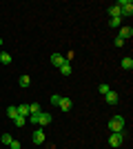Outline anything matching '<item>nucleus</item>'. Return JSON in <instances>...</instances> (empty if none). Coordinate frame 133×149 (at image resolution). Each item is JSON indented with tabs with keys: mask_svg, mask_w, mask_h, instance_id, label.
I'll list each match as a JSON object with an SVG mask.
<instances>
[{
	"mask_svg": "<svg viewBox=\"0 0 133 149\" xmlns=\"http://www.w3.org/2000/svg\"><path fill=\"white\" fill-rule=\"evenodd\" d=\"M0 140H2V145H11V140H13V138H11V136H9V134H7V131H5Z\"/></svg>",
	"mask_w": 133,
	"mask_h": 149,
	"instance_id": "obj_20",
	"label": "nucleus"
},
{
	"mask_svg": "<svg viewBox=\"0 0 133 149\" xmlns=\"http://www.w3.org/2000/svg\"><path fill=\"white\" fill-rule=\"evenodd\" d=\"M120 25H122V18H111V27H113V29H118Z\"/></svg>",
	"mask_w": 133,
	"mask_h": 149,
	"instance_id": "obj_21",
	"label": "nucleus"
},
{
	"mask_svg": "<svg viewBox=\"0 0 133 149\" xmlns=\"http://www.w3.org/2000/svg\"><path fill=\"white\" fill-rule=\"evenodd\" d=\"M31 123L33 125H40V127H47L51 123V113H31Z\"/></svg>",
	"mask_w": 133,
	"mask_h": 149,
	"instance_id": "obj_2",
	"label": "nucleus"
},
{
	"mask_svg": "<svg viewBox=\"0 0 133 149\" xmlns=\"http://www.w3.org/2000/svg\"><path fill=\"white\" fill-rule=\"evenodd\" d=\"M113 45H115V47H122V45H124V40H122V38L118 36V38H115V40H113Z\"/></svg>",
	"mask_w": 133,
	"mask_h": 149,
	"instance_id": "obj_23",
	"label": "nucleus"
},
{
	"mask_svg": "<svg viewBox=\"0 0 133 149\" xmlns=\"http://www.w3.org/2000/svg\"><path fill=\"white\" fill-rule=\"evenodd\" d=\"M58 107H60L62 111H69L71 107H73V102H71V98H67V96H60V102H58Z\"/></svg>",
	"mask_w": 133,
	"mask_h": 149,
	"instance_id": "obj_5",
	"label": "nucleus"
},
{
	"mask_svg": "<svg viewBox=\"0 0 133 149\" xmlns=\"http://www.w3.org/2000/svg\"><path fill=\"white\" fill-rule=\"evenodd\" d=\"M109 131H111V134L124 131V118H122V116H113V118L109 120Z\"/></svg>",
	"mask_w": 133,
	"mask_h": 149,
	"instance_id": "obj_1",
	"label": "nucleus"
},
{
	"mask_svg": "<svg viewBox=\"0 0 133 149\" xmlns=\"http://www.w3.org/2000/svg\"><path fill=\"white\" fill-rule=\"evenodd\" d=\"M0 45H2V38H0Z\"/></svg>",
	"mask_w": 133,
	"mask_h": 149,
	"instance_id": "obj_25",
	"label": "nucleus"
},
{
	"mask_svg": "<svg viewBox=\"0 0 133 149\" xmlns=\"http://www.w3.org/2000/svg\"><path fill=\"white\" fill-rule=\"evenodd\" d=\"M16 109H18V116H27V113H29V105H25V102H22V105H18Z\"/></svg>",
	"mask_w": 133,
	"mask_h": 149,
	"instance_id": "obj_15",
	"label": "nucleus"
},
{
	"mask_svg": "<svg viewBox=\"0 0 133 149\" xmlns=\"http://www.w3.org/2000/svg\"><path fill=\"white\" fill-rule=\"evenodd\" d=\"M31 140H33V143H36V145H42L44 140H47V136H44V131H42V129H38V131H33Z\"/></svg>",
	"mask_w": 133,
	"mask_h": 149,
	"instance_id": "obj_7",
	"label": "nucleus"
},
{
	"mask_svg": "<svg viewBox=\"0 0 133 149\" xmlns=\"http://www.w3.org/2000/svg\"><path fill=\"white\" fill-rule=\"evenodd\" d=\"M98 91H100L102 96H104V93H109V91H111V87H109L107 82H100V85H98Z\"/></svg>",
	"mask_w": 133,
	"mask_h": 149,
	"instance_id": "obj_17",
	"label": "nucleus"
},
{
	"mask_svg": "<svg viewBox=\"0 0 133 149\" xmlns=\"http://www.w3.org/2000/svg\"><path fill=\"white\" fill-rule=\"evenodd\" d=\"M29 113H40V105L38 102H31V105H29Z\"/></svg>",
	"mask_w": 133,
	"mask_h": 149,
	"instance_id": "obj_19",
	"label": "nucleus"
},
{
	"mask_svg": "<svg viewBox=\"0 0 133 149\" xmlns=\"http://www.w3.org/2000/svg\"><path fill=\"white\" fill-rule=\"evenodd\" d=\"M64 62H67V58H62L60 54H51V65H53V67H58V69H60V67L64 65Z\"/></svg>",
	"mask_w": 133,
	"mask_h": 149,
	"instance_id": "obj_6",
	"label": "nucleus"
},
{
	"mask_svg": "<svg viewBox=\"0 0 133 149\" xmlns=\"http://www.w3.org/2000/svg\"><path fill=\"white\" fill-rule=\"evenodd\" d=\"M104 100H107V105H118V93H115V91L104 93Z\"/></svg>",
	"mask_w": 133,
	"mask_h": 149,
	"instance_id": "obj_8",
	"label": "nucleus"
},
{
	"mask_svg": "<svg viewBox=\"0 0 133 149\" xmlns=\"http://www.w3.org/2000/svg\"><path fill=\"white\" fill-rule=\"evenodd\" d=\"M122 143H124V131H118V134H111V136H109V145H111V147H120Z\"/></svg>",
	"mask_w": 133,
	"mask_h": 149,
	"instance_id": "obj_3",
	"label": "nucleus"
},
{
	"mask_svg": "<svg viewBox=\"0 0 133 149\" xmlns=\"http://www.w3.org/2000/svg\"><path fill=\"white\" fill-rule=\"evenodd\" d=\"M58 102H60V96H58V93H56V96H51V105L58 107Z\"/></svg>",
	"mask_w": 133,
	"mask_h": 149,
	"instance_id": "obj_22",
	"label": "nucleus"
},
{
	"mask_svg": "<svg viewBox=\"0 0 133 149\" xmlns=\"http://www.w3.org/2000/svg\"><path fill=\"white\" fill-rule=\"evenodd\" d=\"M18 85H20V87H22V89H27V87H29V85H31V78H29V76H20Z\"/></svg>",
	"mask_w": 133,
	"mask_h": 149,
	"instance_id": "obj_12",
	"label": "nucleus"
},
{
	"mask_svg": "<svg viewBox=\"0 0 133 149\" xmlns=\"http://www.w3.org/2000/svg\"><path fill=\"white\" fill-rule=\"evenodd\" d=\"M0 62H2V65H11V54L2 51V54H0Z\"/></svg>",
	"mask_w": 133,
	"mask_h": 149,
	"instance_id": "obj_13",
	"label": "nucleus"
},
{
	"mask_svg": "<svg viewBox=\"0 0 133 149\" xmlns=\"http://www.w3.org/2000/svg\"><path fill=\"white\" fill-rule=\"evenodd\" d=\"M7 116H9V118H16V116H18V109H16V107H7Z\"/></svg>",
	"mask_w": 133,
	"mask_h": 149,
	"instance_id": "obj_18",
	"label": "nucleus"
},
{
	"mask_svg": "<svg viewBox=\"0 0 133 149\" xmlns=\"http://www.w3.org/2000/svg\"><path fill=\"white\" fill-rule=\"evenodd\" d=\"M120 38H122V40L133 38V29H131V27H122V29H120Z\"/></svg>",
	"mask_w": 133,
	"mask_h": 149,
	"instance_id": "obj_9",
	"label": "nucleus"
},
{
	"mask_svg": "<svg viewBox=\"0 0 133 149\" xmlns=\"http://www.w3.org/2000/svg\"><path fill=\"white\" fill-rule=\"evenodd\" d=\"M60 74H62V76H71V65H69V60L60 67Z\"/></svg>",
	"mask_w": 133,
	"mask_h": 149,
	"instance_id": "obj_14",
	"label": "nucleus"
},
{
	"mask_svg": "<svg viewBox=\"0 0 133 149\" xmlns=\"http://www.w3.org/2000/svg\"><path fill=\"white\" fill-rule=\"evenodd\" d=\"M120 67L122 69H127V71H131V69H133V58H122V62H120Z\"/></svg>",
	"mask_w": 133,
	"mask_h": 149,
	"instance_id": "obj_10",
	"label": "nucleus"
},
{
	"mask_svg": "<svg viewBox=\"0 0 133 149\" xmlns=\"http://www.w3.org/2000/svg\"><path fill=\"white\" fill-rule=\"evenodd\" d=\"M109 16H111V18H122V11H120V7H118V5L109 7Z\"/></svg>",
	"mask_w": 133,
	"mask_h": 149,
	"instance_id": "obj_11",
	"label": "nucleus"
},
{
	"mask_svg": "<svg viewBox=\"0 0 133 149\" xmlns=\"http://www.w3.org/2000/svg\"><path fill=\"white\" fill-rule=\"evenodd\" d=\"M118 7H120L122 16H131V13H133V2H131V0H120Z\"/></svg>",
	"mask_w": 133,
	"mask_h": 149,
	"instance_id": "obj_4",
	"label": "nucleus"
},
{
	"mask_svg": "<svg viewBox=\"0 0 133 149\" xmlns=\"http://www.w3.org/2000/svg\"><path fill=\"white\" fill-rule=\"evenodd\" d=\"M9 149H20V143H18V140H11V145H9Z\"/></svg>",
	"mask_w": 133,
	"mask_h": 149,
	"instance_id": "obj_24",
	"label": "nucleus"
},
{
	"mask_svg": "<svg viewBox=\"0 0 133 149\" xmlns=\"http://www.w3.org/2000/svg\"><path fill=\"white\" fill-rule=\"evenodd\" d=\"M13 125H16V127H25L27 118H25V116H16V118H13Z\"/></svg>",
	"mask_w": 133,
	"mask_h": 149,
	"instance_id": "obj_16",
	"label": "nucleus"
}]
</instances>
